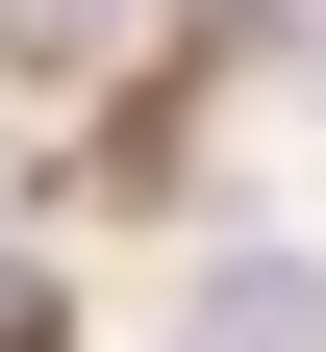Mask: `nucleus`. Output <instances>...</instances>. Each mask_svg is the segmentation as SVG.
I'll use <instances>...</instances> for the list:
<instances>
[{"instance_id":"1","label":"nucleus","mask_w":326,"mask_h":352,"mask_svg":"<svg viewBox=\"0 0 326 352\" xmlns=\"http://www.w3.org/2000/svg\"><path fill=\"white\" fill-rule=\"evenodd\" d=\"M176 352H326V252H226L176 302Z\"/></svg>"},{"instance_id":"2","label":"nucleus","mask_w":326,"mask_h":352,"mask_svg":"<svg viewBox=\"0 0 326 352\" xmlns=\"http://www.w3.org/2000/svg\"><path fill=\"white\" fill-rule=\"evenodd\" d=\"M101 25H126V0H0V51H101Z\"/></svg>"},{"instance_id":"3","label":"nucleus","mask_w":326,"mask_h":352,"mask_svg":"<svg viewBox=\"0 0 326 352\" xmlns=\"http://www.w3.org/2000/svg\"><path fill=\"white\" fill-rule=\"evenodd\" d=\"M0 352H75V302H51V277H25V252H0Z\"/></svg>"}]
</instances>
